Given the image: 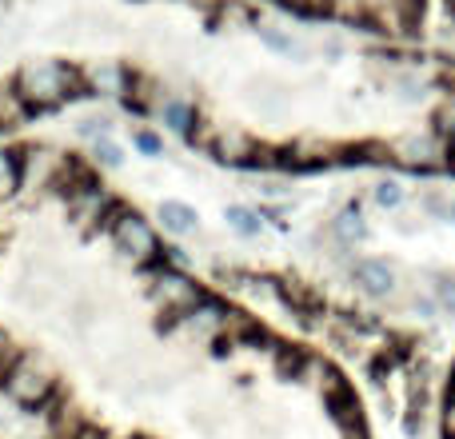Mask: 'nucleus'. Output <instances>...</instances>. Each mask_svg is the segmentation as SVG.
I'll return each mask as SVG.
<instances>
[{
	"label": "nucleus",
	"instance_id": "nucleus-1",
	"mask_svg": "<svg viewBox=\"0 0 455 439\" xmlns=\"http://www.w3.org/2000/svg\"><path fill=\"white\" fill-rule=\"evenodd\" d=\"M0 400L36 439H371L347 371L188 272L92 160L16 144Z\"/></svg>",
	"mask_w": 455,
	"mask_h": 439
},
{
	"label": "nucleus",
	"instance_id": "nucleus-2",
	"mask_svg": "<svg viewBox=\"0 0 455 439\" xmlns=\"http://www.w3.org/2000/svg\"><path fill=\"white\" fill-rule=\"evenodd\" d=\"M12 88L20 92V100L28 104L32 116H44V112L64 108L68 100H76L84 88V72L68 60H24L20 68L12 72Z\"/></svg>",
	"mask_w": 455,
	"mask_h": 439
},
{
	"label": "nucleus",
	"instance_id": "nucleus-3",
	"mask_svg": "<svg viewBox=\"0 0 455 439\" xmlns=\"http://www.w3.org/2000/svg\"><path fill=\"white\" fill-rule=\"evenodd\" d=\"M347 275H352L355 291H360V296H368V299H387L395 291V283H400L395 264L376 259V256H352V259H347Z\"/></svg>",
	"mask_w": 455,
	"mask_h": 439
},
{
	"label": "nucleus",
	"instance_id": "nucleus-4",
	"mask_svg": "<svg viewBox=\"0 0 455 439\" xmlns=\"http://www.w3.org/2000/svg\"><path fill=\"white\" fill-rule=\"evenodd\" d=\"M84 88L88 96H104V100H124L128 84H132V72L116 60H92L84 64Z\"/></svg>",
	"mask_w": 455,
	"mask_h": 439
},
{
	"label": "nucleus",
	"instance_id": "nucleus-5",
	"mask_svg": "<svg viewBox=\"0 0 455 439\" xmlns=\"http://www.w3.org/2000/svg\"><path fill=\"white\" fill-rule=\"evenodd\" d=\"M156 116H160V124H164L172 136H180V140H188V136L196 132V124H200L196 100H188V96H176V92H164V100L156 104Z\"/></svg>",
	"mask_w": 455,
	"mask_h": 439
},
{
	"label": "nucleus",
	"instance_id": "nucleus-6",
	"mask_svg": "<svg viewBox=\"0 0 455 439\" xmlns=\"http://www.w3.org/2000/svg\"><path fill=\"white\" fill-rule=\"evenodd\" d=\"M251 32H256V40L272 56H283V60H291V64H307V60H312V48H307L299 36H291L288 28H275V24H256Z\"/></svg>",
	"mask_w": 455,
	"mask_h": 439
},
{
	"label": "nucleus",
	"instance_id": "nucleus-7",
	"mask_svg": "<svg viewBox=\"0 0 455 439\" xmlns=\"http://www.w3.org/2000/svg\"><path fill=\"white\" fill-rule=\"evenodd\" d=\"M156 224L164 227L168 235H176V240H184V235H192L200 227V212L192 204H184V200H160L156 208Z\"/></svg>",
	"mask_w": 455,
	"mask_h": 439
},
{
	"label": "nucleus",
	"instance_id": "nucleus-8",
	"mask_svg": "<svg viewBox=\"0 0 455 439\" xmlns=\"http://www.w3.org/2000/svg\"><path fill=\"white\" fill-rule=\"evenodd\" d=\"M331 240H336L339 248H355V243L368 240V220H363L360 204H347L344 212L331 220Z\"/></svg>",
	"mask_w": 455,
	"mask_h": 439
},
{
	"label": "nucleus",
	"instance_id": "nucleus-9",
	"mask_svg": "<svg viewBox=\"0 0 455 439\" xmlns=\"http://www.w3.org/2000/svg\"><path fill=\"white\" fill-rule=\"evenodd\" d=\"M24 120H32L28 104L20 100V92L12 88V80H4V84H0V132H8V128H20Z\"/></svg>",
	"mask_w": 455,
	"mask_h": 439
},
{
	"label": "nucleus",
	"instance_id": "nucleus-10",
	"mask_svg": "<svg viewBox=\"0 0 455 439\" xmlns=\"http://www.w3.org/2000/svg\"><path fill=\"white\" fill-rule=\"evenodd\" d=\"M224 220H228V227H232L240 240H256L259 227H264V216H259V208H248V204H228L224 208Z\"/></svg>",
	"mask_w": 455,
	"mask_h": 439
},
{
	"label": "nucleus",
	"instance_id": "nucleus-11",
	"mask_svg": "<svg viewBox=\"0 0 455 439\" xmlns=\"http://www.w3.org/2000/svg\"><path fill=\"white\" fill-rule=\"evenodd\" d=\"M88 160H92V168H104V172H116L120 164H124V148H120L112 136H96L92 148H88Z\"/></svg>",
	"mask_w": 455,
	"mask_h": 439
},
{
	"label": "nucleus",
	"instance_id": "nucleus-12",
	"mask_svg": "<svg viewBox=\"0 0 455 439\" xmlns=\"http://www.w3.org/2000/svg\"><path fill=\"white\" fill-rule=\"evenodd\" d=\"M440 439H455V360L448 371V384L440 395Z\"/></svg>",
	"mask_w": 455,
	"mask_h": 439
},
{
	"label": "nucleus",
	"instance_id": "nucleus-13",
	"mask_svg": "<svg viewBox=\"0 0 455 439\" xmlns=\"http://www.w3.org/2000/svg\"><path fill=\"white\" fill-rule=\"evenodd\" d=\"M432 275V296H435V304H440V312L443 315H455V275L451 272H427Z\"/></svg>",
	"mask_w": 455,
	"mask_h": 439
},
{
	"label": "nucleus",
	"instance_id": "nucleus-14",
	"mask_svg": "<svg viewBox=\"0 0 455 439\" xmlns=\"http://www.w3.org/2000/svg\"><path fill=\"white\" fill-rule=\"evenodd\" d=\"M132 144H136V152H144V156H164V136L152 132V128H136Z\"/></svg>",
	"mask_w": 455,
	"mask_h": 439
},
{
	"label": "nucleus",
	"instance_id": "nucleus-15",
	"mask_svg": "<svg viewBox=\"0 0 455 439\" xmlns=\"http://www.w3.org/2000/svg\"><path fill=\"white\" fill-rule=\"evenodd\" d=\"M371 200H376L379 208H400V204H403V188H400V180H379V184H376V192H371Z\"/></svg>",
	"mask_w": 455,
	"mask_h": 439
},
{
	"label": "nucleus",
	"instance_id": "nucleus-16",
	"mask_svg": "<svg viewBox=\"0 0 455 439\" xmlns=\"http://www.w3.org/2000/svg\"><path fill=\"white\" fill-rule=\"evenodd\" d=\"M408 307L419 315V320H435V315H443V312H440V304H435V296H427V291H411Z\"/></svg>",
	"mask_w": 455,
	"mask_h": 439
},
{
	"label": "nucleus",
	"instance_id": "nucleus-17",
	"mask_svg": "<svg viewBox=\"0 0 455 439\" xmlns=\"http://www.w3.org/2000/svg\"><path fill=\"white\" fill-rule=\"evenodd\" d=\"M320 56H323V60H331V64H336L339 56H344V40H339V36L320 40Z\"/></svg>",
	"mask_w": 455,
	"mask_h": 439
},
{
	"label": "nucleus",
	"instance_id": "nucleus-18",
	"mask_svg": "<svg viewBox=\"0 0 455 439\" xmlns=\"http://www.w3.org/2000/svg\"><path fill=\"white\" fill-rule=\"evenodd\" d=\"M259 216L272 220V224H283V220H288V208H283V204H264V208H259Z\"/></svg>",
	"mask_w": 455,
	"mask_h": 439
},
{
	"label": "nucleus",
	"instance_id": "nucleus-19",
	"mask_svg": "<svg viewBox=\"0 0 455 439\" xmlns=\"http://www.w3.org/2000/svg\"><path fill=\"white\" fill-rule=\"evenodd\" d=\"M4 4H8V0H0V8H4Z\"/></svg>",
	"mask_w": 455,
	"mask_h": 439
}]
</instances>
